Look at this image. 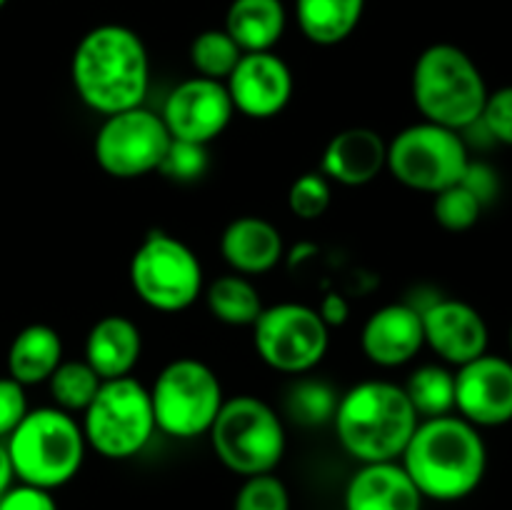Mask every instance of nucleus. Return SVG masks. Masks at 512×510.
I'll return each instance as SVG.
<instances>
[{"label":"nucleus","instance_id":"b1692460","mask_svg":"<svg viewBox=\"0 0 512 510\" xmlns=\"http://www.w3.org/2000/svg\"><path fill=\"white\" fill-rule=\"evenodd\" d=\"M365 0H295V20L310 43L338 45L355 33Z\"/></svg>","mask_w":512,"mask_h":510},{"label":"nucleus","instance_id":"4c0bfd02","mask_svg":"<svg viewBox=\"0 0 512 510\" xmlns=\"http://www.w3.org/2000/svg\"><path fill=\"white\" fill-rule=\"evenodd\" d=\"M318 313H320V318L325 320V325H328V328H340V325L348 323L350 303L343 298V295L328 293L323 298V303H320Z\"/></svg>","mask_w":512,"mask_h":510},{"label":"nucleus","instance_id":"4be33fe9","mask_svg":"<svg viewBox=\"0 0 512 510\" xmlns=\"http://www.w3.org/2000/svg\"><path fill=\"white\" fill-rule=\"evenodd\" d=\"M63 360V338L53 325H25L8 348V375L23 388L48 383Z\"/></svg>","mask_w":512,"mask_h":510},{"label":"nucleus","instance_id":"39448f33","mask_svg":"<svg viewBox=\"0 0 512 510\" xmlns=\"http://www.w3.org/2000/svg\"><path fill=\"white\" fill-rule=\"evenodd\" d=\"M5 448L18 483L53 493L80 473L88 443L75 415L45 405L25 413Z\"/></svg>","mask_w":512,"mask_h":510},{"label":"nucleus","instance_id":"c756f323","mask_svg":"<svg viewBox=\"0 0 512 510\" xmlns=\"http://www.w3.org/2000/svg\"><path fill=\"white\" fill-rule=\"evenodd\" d=\"M483 208V200L463 183L440 190L433 200L435 220H438L440 228L450 230V233H465V230L473 228L483 215Z\"/></svg>","mask_w":512,"mask_h":510},{"label":"nucleus","instance_id":"2f4dec72","mask_svg":"<svg viewBox=\"0 0 512 510\" xmlns=\"http://www.w3.org/2000/svg\"><path fill=\"white\" fill-rule=\"evenodd\" d=\"M208 145L188 143V140H170L165 158L160 163L158 173L163 178L175 180V183H193V180L203 178L208 173Z\"/></svg>","mask_w":512,"mask_h":510},{"label":"nucleus","instance_id":"f3484780","mask_svg":"<svg viewBox=\"0 0 512 510\" xmlns=\"http://www.w3.org/2000/svg\"><path fill=\"white\" fill-rule=\"evenodd\" d=\"M363 355L378 368H400L425 348L423 315L410 303H388L368 315L360 330Z\"/></svg>","mask_w":512,"mask_h":510},{"label":"nucleus","instance_id":"a878e982","mask_svg":"<svg viewBox=\"0 0 512 510\" xmlns=\"http://www.w3.org/2000/svg\"><path fill=\"white\" fill-rule=\"evenodd\" d=\"M403 390L420 420L455 413V373L448 365H420L405 380Z\"/></svg>","mask_w":512,"mask_h":510},{"label":"nucleus","instance_id":"473e14b6","mask_svg":"<svg viewBox=\"0 0 512 510\" xmlns=\"http://www.w3.org/2000/svg\"><path fill=\"white\" fill-rule=\"evenodd\" d=\"M233 510H290V493L278 475H250L235 495Z\"/></svg>","mask_w":512,"mask_h":510},{"label":"nucleus","instance_id":"f03ea898","mask_svg":"<svg viewBox=\"0 0 512 510\" xmlns=\"http://www.w3.org/2000/svg\"><path fill=\"white\" fill-rule=\"evenodd\" d=\"M400 465L423 498L455 503L483 483L488 448L473 423L450 413L420 420L400 455Z\"/></svg>","mask_w":512,"mask_h":510},{"label":"nucleus","instance_id":"0eeeda50","mask_svg":"<svg viewBox=\"0 0 512 510\" xmlns=\"http://www.w3.org/2000/svg\"><path fill=\"white\" fill-rule=\"evenodd\" d=\"M80 415L88 448L108 460L135 458L158 430L150 390L133 375L103 380L95 398Z\"/></svg>","mask_w":512,"mask_h":510},{"label":"nucleus","instance_id":"412c9836","mask_svg":"<svg viewBox=\"0 0 512 510\" xmlns=\"http://www.w3.org/2000/svg\"><path fill=\"white\" fill-rule=\"evenodd\" d=\"M143 355V335L135 320L125 315H103L88 330L83 360L100 380L128 378Z\"/></svg>","mask_w":512,"mask_h":510},{"label":"nucleus","instance_id":"c85d7f7f","mask_svg":"<svg viewBox=\"0 0 512 510\" xmlns=\"http://www.w3.org/2000/svg\"><path fill=\"white\" fill-rule=\"evenodd\" d=\"M240 58H243V50L225 33V28L203 30L190 43V65H193L200 78L225 83Z\"/></svg>","mask_w":512,"mask_h":510},{"label":"nucleus","instance_id":"4468645a","mask_svg":"<svg viewBox=\"0 0 512 510\" xmlns=\"http://www.w3.org/2000/svg\"><path fill=\"white\" fill-rule=\"evenodd\" d=\"M455 413L475 428H498L512 420V360L480 355L455 370Z\"/></svg>","mask_w":512,"mask_h":510},{"label":"nucleus","instance_id":"72a5a7b5","mask_svg":"<svg viewBox=\"0 0 512 510\" xmlns=\"http://www.w3.org/2000/svg\"><path fill=\"white\" fill-rule=\"evenodd\" d=\"M480 123L485 125L488 135L498 143L512 145V85L488 93Z\"/></svg>","mask_w":512,"mask_h":510},{"label":"nucleus","instance_id":"5701e85b","mask_svg":"<svg viewBox=\"0 0 512 510\" xmlns=\"http://www.w3.org/2000/svg\"><path fill=\"white\" fill-rule=\"evenodd\" d=\"M288 25L283 0H233L225 13V33L243 53H265L280 43Z\"/></svg>","mask_w":512,"mask_h":510},{"label":"nucleus","instance_id":"1a4fd4ad","mask_svg":"<svg viewBox=\"0 0 512 510\" xmlns=\"http://www.w3.org/2000/svg\"><path fill=\"white\" fill-rule=\"evenodd\" d=\"M130 285L148 308L183 313L203 295V265L188 243L163 230H150L130 258Z\"/></svg>","mask_w":512,"mask_h":510},{"label":"nucleus","instance_id":"dca6fc26","mask_svg":"<svg viewBox=\"0 0 512 510\" xmlns=\"http://www.w3.org/2000/svg\"><path fill=\"white\" fill-rule=\"evenodd\" d=\"M423 315L425 345L445 365L470 363L488 353L490 330L478 308L458 298H438L420 308Z\"/></svg>","mask_w":512,"mask_h":510},{"label":"nucleus","instance_id":"f257e3e1","mask_svg":"<svg viewBox=\"0 0 512 510\" xmlns=\"http://www.w3.org/2000/svg\"><path fill=\"white\" fill-rule=\"evenodd\" d=\"M70 78L78 98L103 118L138 108L150 85L148 48L128 25H98L75 45Z\"/></svg>","mask_w":512,"mask_h":510},{"label":"nucleus","instance_id":"9d476101","mask_svg":"<svg viewBox=\"0 0 512 510\" xmlns=\"http://www.w3.org/2000/svg\"><path fill=\"white\" fill-rule=\"evenodd\" d=\"M468 165L470 153L463 135L428 120L408 125L388 140V173L418 193L435 195L460 183Z\"/></svg>","mask_w":512,"mask_h":510},{"label":"nucleus","instance_id":"ea45409f","mask_svg":"<svg viewBox=\"0 0 512 510\" xmlns=\"http://www.w3.org/2000/svg\"><path fill=\"white\" fill-rule=\"evenodd\" d=\"M510 350H512V328H510Z\"/></svg>","mask_w":512,"mask_h":510},{"label":"nucleus","instance_id":"bb28decb","mask_svg":"<svg viewBox=\"0 0 512 510\" xmlns=\"http://www.w3.org/2000/svg\"><path fill=\"white\" fill-rule=\"evenodd\" d=\"M100 375L85 360H63L48 378L55 408L75 415L83 413L100 388Z\"/></svg>","mask_w":512,"mask_h":510},{"label":"nucleus","instance_id":"c9c22d12","mask_svg":"<svg viewBox=\"0 0 512 510\" xmlns=\"http://www.w3.org/2000/svg\"><path fill=\"white\" fill-rule=\"evenodd\" d=\"M0 510H58L53 493L18 483L0 495Z\"/></svg>","mask_w":512,"mask_h":510},{"label":"nucleus","instance_id":"20e7f679","mask_svg":"<svg viewBox=\"0 0 512 510\" xmlns=\"http://www.w3.org/2000/svg\"><path fill=\"white\" fill-rule=\"evenodd\" d=\"M488 93L480 68L458 45H428L415 60L413 103L428 123L463 133L480 123Z\"/></svg>","mask_w":512,"mask_h":510},{"label":"nucleus","instance_id":"423d86ee","mask_svg":"<svg viewBox=\"0 0 512 510\" xmlns=\"http://www.w3.org/2000/svg\"><path fill=\"white\" fill-rule=\"evenodd\" d=\"M208 435L220 463L243 478L273 473L288 445L283 418L255 395L225 398Z\"/></svg>","mask_w":512,"mask_h":510},{"label":"nucleus","instance_id":"393cba45","mask_svg":"<svg viewBox=\"0 0 512 510\" xmlns=\"http://www.w3.org/2000/svg\"><path fill=\"white\" fill-rule=\"evenodd\" d=\"M205 303L215 320L238 328L253 325L265 308L253 280L238 273L220 275L218 280H213L205 290Z\"/></svg>","mask_w":512,"mask_h":510},{"label":"nucleus","instance_id":"cd10ccee","mask_svg":"<svg viewBox=\"0 0 512 510\" xmlns=\"http://www.w3.org/2000/svg\"><path fill=\"white\" fill-rule=\"evenodd\" d=\"M340 393H335L325 380L300 378L290 385L285 395V413L305 428L333 423Z\"/></svg>","mask_w":512,"mask_h":510},{"label":"nucleus","instance_id":"58836bf2","mask_svg":"<svg viewBox=\"0 0 512 510\" xmlns=\"http://www.w3.org/2000/svg\"><path fill=\"white\" fill-rule=\"evenodd\" d=\"M13 483H15L13 463H10V455H8V448H5V440H0V495H3L8 488H13Z\"/></svg>","mask_w":512,"mask_h":510},{"label":"nucleus","instance_id":"9b49d317","mask_svg":"<svg viewBox=\"0 0 512 510\" xmlns=\"http://www.w3.org/2000/svg\"><path fill=\"white\" fill-rule=\"evenodd\" d=\"M250 328L260 360L278 373L305 375L328 355L330 328L305 303L265 305Z\"/></svg>","mask_w":512,"mask_h":510},{"label":"nucleus","instance_id":"a211bd4d","mask_svg":"<svg viewBox=\"0 0 512 510\" xmlns=\"http://www.w3.org/2000/svg\"><path fill=\"white\" fill-rule=\"evenodd\" d=\"M388 170V140L373 128H345L328 140L320 160V173L330 183L360 188Z\"/></svg>","mask_w":512,"mask_h":510},{"label":"nucleus","instance_id":"6e6552de","mask_svg":"<svg viewBox=\"0 0 512 510\" xmlns=\"http://www.w3.org/2000/svg\"><path fill=\"white\" fill-rule=\"evenodd\" d=\"M148 390L155 428L178 440L208 435L225 403L218 373L198 358L170 360Z\"/></svg>","mask_w":512,"mask_h":510},{"label":"nucleus","instance_id":"e433bc0d","mask_svg":"<svg viewBox=\"0 0 512 510\" xmlns=\"http://www.w3.org/2000/svg\"><path fill=\"white\" fill-rule=\"evenodd\" d=\"M460 183L468 185V188L483 200V205H488L490 200L495 198V193H498V178H495V170L483 163H473V160H470L468 170H465Z\"/></svg>","mask_w":512,"mask_h":510},{"label":"nucleus","instance_id":"ddd939ff","mask_svg":"<svg viewBox=\"0 0 512 510\" xmlns=\"http://www.w3.org/2000/svg\"><path fill=\"white\" fill-rule=\"evenodd\" d=\"M233 115L235 108L225 83L193 75L170 90L160 118L173 138L210 145L228 130Z\"/></svg>","mask_w":512,"mask_h":510},{"label":"nucleus","instance_id":"f704fd0d","mask_svg":"<svg viewBox=\"0 0 512 510\" xmlns=\"http://www.w3.org/2000/svg\"><path fill=\"white\" fill-rule=\"evenodd\" d=\"M28 410V395L23 385L15 383L10 375L0 378V440H5L18 428Z\"/></svg>","mask_w":512,"mask_h":510},{"label":"nucleus","instance_id":"7c9ffc66","mask_svg":"<svg viewBox=\"0 0 512 510\" xmlns=\"http://www.w3.org/2000/svg\"><path fill=\"white\" fill-rule=\"evenodd\" d=\"M333 203V183L320 170L303 173L288 190V208L300 220H318Z\"/></svg>","mask_w":512,"mask_h":510},{"label":"nucleus","instance_id":"aec40b11","mask_svg":"<svg viewBox=\"0 0 512 510\" xmlns=\"http://www.w3.org/2000/svg\"><path fill=\"white\" fill-rule=\"evenodd\" d=\"M220 255L233 273L263 275L283 260V235L270 220L260 215H240L225 225L220 235Z\"/></svg>","mask_w":512,"mask_h":510},{"label":"nucleus","instance_id":"2eb2a0df","mask_svg":"<svg viewBox=\"0 0 512 510\" xmlns=\"http://www.w3.org/2000/svg\"><path fill=\"white\" fill-rule=\"evenodd\" d=\"M235 113L253 120H270L288 108L293 98V70L273 50L243 53L225 80Z\"/></svg>","mask_w":512,"mask_h":510},{"label":"nucleus","instance_id":"7ed1b4c3","mask_svg":"<svg viewBox=\"0 0 512 510\" xmlns=\"http://www.w3.org/2000/svg\"><path fill=\"white\" fill-rule=\"evenodd\" d=\"M418 423L403 385L378 378L345 390L333 415L340 445L360 465L400 460Z\"/></svg>","mask_w":512,"mask_h":510},{"label":"nucleus","instance_id":"f8f14e48","mask_svg":"<svg viewBox=\"0 0 512 510\" xmlns=\"http://www.w3.org/2000/svg\"><path fill=\"white\" fill-rule=\"evenodd\" d=\"M173 135L165 128L160 113L145 105L105 115L95 135L93 153L100 170L110 178L135 180L158 173Z\"/></svg>","mask_w":512,"mask_h":510},{"label":"nucleus","instance_id":"a19ab883","mask_svg":"<svg viewBox=\"0 0 512 510\" xmlns=\"http://www.w3.org/2000/svg\"><path fill=\"white\" fill-rule=\"evenodd\" d=\"M5 3H8V0H0V8H3V5H5Z\"/></svg>","mask_w":512,"mask_h":510},{"label":"nucleus","instance_id":"6ab92c4d","mask_svg":"<svg viewBox=\"0 0 512 510\" xmlns=\"http://www.w3.org/2000/svg\"><path fill=\"white\" fill-rule=\"evenodd\" d=\"M423 495L400 460L360 465L343 493L345 510H423Z\"/></svg>","mask_w":512,"mask_h":510}]
</instances>
